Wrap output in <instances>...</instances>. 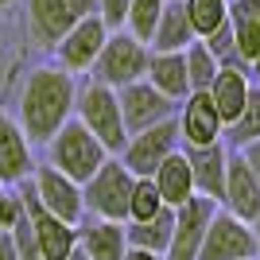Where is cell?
I'll return each instance as SVG.
<instances>
[{
	"instance_id": "obj_1",
	"label": "cell",
	"mask_w": 260,
	"mask_h": 260,
	"mask_svg": "<svg viewBox=\"0 0 260 260\" xmlns=\"http://www.w3.org/2000/svg\"><path fill=\"white\" fill-rule=\"evenodd\" d=\"M78 82L62 66H35L20 86V128L31 144H47L74 117Z\"/></svg>"
},
{
	"instance_id": "obj_2",
	"label": "cell",
	"mask_w": 260,
	"mask_h": 260,
	"mask_svg": "<svg viewBox=\"0 0 260 260\" xmlns=\"http://www.w3.org/2000/svg\"><path fill=\"white\" fill-rule=\"evenodd\" d=\"M43 148H47V163L58 167V171H62L66 179H74V183H86L89 175L109 159V152L101 148V140L78 117L66 120L62 128L43 144Z\"/></svg>"
},
{
	"instance_id": "obj_3",
	"label": "cell",
	"mask_w": 260,
	"mask_h": 260,
	"mask_svg": "<svg viewBox=\"0 0 260 260\" xmlns=\"http://www.w3.org/2000/svg\"><path fill=\"white\" fill-rule=\"evenodd\" d=\"M74 117L98 136L109 155H120V148L128 140V128H124V117H120L117 89L101 86V82H86L74 98Z\"/></svg>"
},
{
	"instance_id": "obj_4",
	"label": "cell",
	"mask_w": 260,
	"mask_h": 260,
	"mask_svg": "<svg viewBox=\"0 0 260 260\" xmlns=\"http://www.w3.org/2000/svg\"><path fill=\"white\" fill-rule=\"evenodd\" d=\"M148 54H152L148 43L136 39V35H128L124 27H120V31H109L101 54L93 58V66H89V82H101V86H109V89L140 82L144 70H148Z\"/></svg>"
},
{
	"instance_id": "obj_5",
	"label": "cell",
	"mask_w": 260,
	"mask_h": 260,
	"mask_svg": "<svg viewBox=\"0 0 260 260\" xmlns=\"http://www.w3.org/2000/svg\"><path fill=\"white\" fill-rule=\"evenodd\" d=\"M136 175L117 159L109 155L98 171L82 183V202H86V214L93 217H109V221H128V194Z\"/></svg>"
},
{
	"instance_id": "obj_6",
	"label": "cell",
	"mask_w": 260,
	"mask_h": 260,
	"mask_svg": "<svg viewBox=\"0 0 260 260\" xmlns=\"http://www.w3.org/2000/svg\"><path fill=\"white\" fill-rule=\"evenodd\" d=\"M89 12H98V0H27L23 20H27V39L43 51H54L78 20H86Z\"/></svg>"
},
{
	"instance_id": "obj_7",
	"label": "cell",
	"mask_w": 260,
	"mask_h": 260,
	"mask_svg": "<svg viewBox=\"0 0 260 260\" xmlns=\"http://www.w3.org/2000/svg\"><path fill=\"white\" fill-rule=\"evenodd\" d=\"M179 148H183V140H179V120L167 117V120H159V124H148V128L132 132L117 159L124 163L132 175H152L155 167L171 152H179Z\"/></svg>"
},
{
	"instance_id": "obj_8",
	"label": "cell",
	"mask_w": 260,
	"mask_h": 260,
	"mask_svg": "<svg viewBox=\"0 0 260 260\" xmlns=\"http://www.w3.org/2000/svg\"><path fill=\"white\" fill-rule=\"evenodd\" d=\"M198 260H260L256 256L252 225L217 206L214 217H210V225H206V237H202Z\"/></svg>"
},
{
	"instance_id": "obj_9",
	"label": "cell",
	"mask_w": 260,
	"mask_h": 260,
	"mask_svg": "<svg viewBox=\"0 0 260 260\" xmlns=\"http://www.w3.org/2000/svg\"><path fill=\"white\" fill-rule=\"evenodd\" d=\"M31 179V190H35V202L47 210V214L62 217L66 225H78L86 217V202H82V183L66 179L58 167L51 163H35V171L27 175Z\"/></svg>"
},
{
	"instance_id": "obj_10",
	"label": "cell",
	"mask_w": 260,
	"mask_h": 260,
	"mask_svg": "<svg viewBox=\"0 0 260 260\" xmlns=\"http://www.w3.org/2000/svg\"><path fill=\"white\" fill-rule=\"evenodd\" d=\"M109 39V23L101 20L98 12H89L86 20H78L70 31L54 43V58L62 66L66 74H89V66H93V58L101 54V47H105Z\"/></svg>"
},
{
	"instance_id": "obj_11",
	"label": "cell",
	"mask_w": 260,
	"mask_h": 260,
	"mask_svg": "<svg viewBox=\"0 0 260 260\" xmlns=\"http://www.w3.org/2000/svg\"><path fill=\"white\" fill-rule=\"evenodd\" d=\"M214 210H217V202L202 198V194L186 198L183 206H175V229H171L163 260H198V249H202V237H206Z\"/></svg>"
},
{
	"instance_id": "obj_12",
	"label": "cell",
	"mask_w": 260,
	"mask_h": 260,
	"mask_svg": "<svg viewBox=\"0 0 260 260\" xmlns=\"http://www.w3.org/2000/svg\"><path fill=\"white\" fill-rule=\"evenodd\" d=\"M175 120H179V140H183V148L225 140V120L217 117V105L210 101L206 89H190V93L179 101V109H175Z\"/></svg>"
},
{
	"instance_id": "obj_13",
	"label": "cell",
	"mask_w": 260,
	"mask_h": 260,
	"mask_svg": "<svg viewBox=\"0 0 260 260\" xmlns=\"http://www.w3.org/2000/svg\"><path fill=\"white\" fill-rule=\"evenodd\" d=\"M117 101H120V117H124L128 136H132V132H140V128H148V124H159V120L175 117V109H179V101L163 98L148 78L120 86L117 89Z\"/></svg>"
},
{
	"instance_id": "obj_14",
	"label": "cell",
	"mask_w": 260,
	"mask_h": 260,
	"mask_svg": "<svg viewBox=\"0 0 260 260\" xmlns=\"http://www.w3.org/2000/svg\"><path fill=\"white\" fill-rule=\"evenodd\" d=\"M221 210H229L241 221H256L260 217V183L249 171V163L241 159L237 148H229V167H225V190H221Z\"/></svg>"
},
{
	"instance_id": "obj_15",
	"label": "cell",
	"mask_w": 260,
	"mask_h": 260,
	"mask_svg": "<svg viewBox=\"0 0 260 260\" xmlns=\"http://www.w3.org/2000/svg\"><path fill=\"white\" fill-rule=\"evenodd\" d=\"M190 175H194V194L214 198L221 206V190H225V167H229V144H198V148H183Z\"/></svg>"
},
{
	"instance_id": "obj_16",
	"label": "cell",
	"mask_w": 260,
	"mask_h": 260,
	"mask_svg": "<svg viewBox=\"0 0 260 260\" xmlns=\"http://www.w3.org/2000/svg\"><path fill=\"white\" fill-rule=\"evenodd\" d=\"M124 221H109V217L86 214L78 221V252L86 260H124Z\"/></svg>"
},
{
	"instance_id": "obj_17",
	"label": "cell",
	"mask_w": 260,
	"mask_h": 260,
	"mask_svg": "<svg viewBox=\"0 0 260 260\" xmlns=\"http://www.w3.org/2000/svg\"><path fill=\"white\" fill-rule=\"evenodd\" d=\"M35 171V155H31V140L23 136L20 120H12L0 109V183L16 186L20 179Z\"/></svg>"
},
{
	"instance_id": "obj_18",
	"label": "cell",
	"mask_w": 260,
	"mask_h": 260,
	"mask_svg": "<svg viewBox=\"0 0 260 260\" xmlns=\"http://www.w3.org/2000/svg\"><path fill=\"white\" fill-rule=\"evenodd\" d=\"M144 78L159 89L163 98H171V101H183L186 93H190L183 51H152V54H148V70H144Z\"/></svg>"
},
{
	"instance_id": "obj_19",
	"label": "cell",
	"mask_w": 260,
	"mask_h": 260,
	"mask_svg": "<svg viewBox=\"0 0 260 260\" xmlns=\"http://www.w3.org/2000/svg\"><path fill=\"white\" fill-rule=\"evenodd\" d=\"M152 183H155V190H159L163 206H171V210L183 206L186 198H194V175H190V163H186L183 148L171 152L159 167H155V171H152Z\"/></svg>"
},
{
	"instance_id": "obj_20",
	"label": "cell",
	"mask_w": 260,
	"mask_h": 260,
	"mask_svg": "<svg viewBox=\"0 0 260 260\" xmlns=\"http://www.w3.org/2000/svg\"><path fill=\"white\" fill-rule=\"evenodd\" d=\"M198 35L190 27L183 12V0H167L159 12V20L152 27V39H148V51H186V47L194 43Z\"/></svg>"
},
{
	"instance_id": "obj_21",
	"label": "cell",
	"mask_w": 260,
	"mask_h": 260,
	"mask_svg": "<svg viewBox=\"0 0 260 260\" xmlns=\"http://www.w3.org/2000/svg\"><path fill=\"white\" fill-rule=\"evenodd\" d=\"M249 86H252V78L245 74V70H237V66H217V74H214V82H210V101L217 105V117L225 120H233L245 109V98H249Z\"/></svg>"
},
{
	"instance_id": "obj_22",
	"label": "cell",
	"mask_w": 260,
	"mask_h": 260,
	"mask_svg": "<svg viewBox=\"0 0 260 260\" xmlns=\"http://www.w3.org/2000/svg\"><path fill=\"white\" fill-rule=\"evenodd\" d=\"M229 27L237 39V54L252 74V62L260 58V0H229Z\"/></svg>"
},
{
	"instance_id": "obj_23",
	"label": "cell",
	"mask_w": 260,
	"mask_h": 260,
	"mask_svg": "<svg viewBox=\"0 0 260 260\" xmlns=\"http://www.w3.org/2000/svg\"><path fill=\"white\" fill-rule=\"evenodd\" d=\"M171 229H175V210L163 206L159 214L144 217V221H124V241L128 249H148V252H167V241H171Z\"/></svg>"
},
{
	"instance_id": "obj_24",
	"label": "cell",
	"mask_w": 260,
	"mask_h": 260,
	"mask_svg": "<svg viewBox=\"0 0 260 260\" xmlns=\"http://www.w3.org/2000/svg\"><path fill=\"white\" fill-rule=\"evenodd\" d=\"M225 136L233 148H245V144L260 140V82L249 86V98H245V109L225 124Z\"/></svg>"
},
{
	"instance_id": "obj_25",
	"label": "cell",
	"mask_w": 260,
	"mask_h": 260,
	"mask_svg": "<svg viewBox=\"0 0 260 260\" xmlns=\"http://www.w3.org/2000/svg\"><path fill=\"white\" fill-rule=\"evenodd\" d=\"M183 12L190 20V27H194V35L202 39V35L214 31L217 23L229 20V0H183Z\"/></svg>"
},
{
	"instance_id": "obj_26",
	"label": "cell",
	"mask_w": 260,
	"mask_h": 260,
	"mask_svg": "<svg viewBox=\"0 0 260 260\" xmlns=\"http://www.w3.org/2000/svg\"><path fill=\"white\" fill-rule=\"evenodd\" d=\"M183 58H186V82H190V89H210V82L217 74V58L206 51V43L194 39L183 51Z\"/></svg>"
},
{
	"instance_id": "obj_27",
	"label": "cell",
	"mask_w": 260,
	"mask_h": 260,
	"mask_svg": "<svg viewBox=\"0 0 260 260\" xmlns=\"http://www.w3.org/2000/svg\"><path fill=\"white\" fill-rule=\"evenodd\" d=\"M163 210V198L155 190L152 175H136V183H132V194H128V221H144V217H152Z\"/></svg>"
},
{
	"instance_id": "obj_28",
	"label": "cell",
	"mask_w": 260,
	"mask_h": 260,
	"mask_svg": "<svg viewBox=\"0 0 260 260\" xmlns=\"http://www.w3.org/2000/svg\"><path fill=\"white\" fill-rule=\"evenodd\" d=\"M167 0H128V16H124V31L136 35V39H152V27L159 20V12Z\"/></svg>"
},
{
	"instance_id": "obj_29",
	"label": "cell",
	"mask_w": 260,
	"mask_h": 260,
	"mask_svg": "<svg viewBox=\"0 0 260 260\" xmlns=\"http://www.w3.org/2000/svg\"><path fill=\"white\" fill-rule=\"evenodd\" d=\"M27 217V206H23V198L16 186H4L0 190V229H12L16 221H23Z\"/></svg>"
},
{
	"instance_id": "obj_30",
	"label": "cell",
	"mask_w": 260,
	"mask_h": 260,
	"mask_svg": "<svg viewBox=\"0 0 260 260\" xmlns=\"http://www.w3.org/2000/svg\"><path fill=\"white\" fill-rule=\"evenodd\" d=\"M12 241H16L20 260H43V256H39V245H35V233H31V221H27V217L12 225Z\"/></svg>"
},
{
	"instance_id": "obj_31",
	"label": "cell",
	"mask_w": 260,
	"mask_h": 260,
	"mask_svg": "<svg viewBox=\"0 0 260 260\" xmlns=\"http://www.w3.org/2000/svg\"><path fill=\"white\" fill-rule=\"evenodd\" d=\"M98 16L109 23V31H120L128 16V0H98Z\"/></svg>"
},
{
	"instance_id": "obj_32",
	"label": "cell",
	"mask_w": 260,
	"mask_h": 260,
	"mask_svg": "<svg viewBox=\"0 0 260 260\" xmlns=\"http://www.w3.org/2000/svg\"><path fill=\"white\" fill-rule=\"evenodd\" d=\"M241 152V159L249 163V171L256 175V183H260V140H252V144H245V148H237Z\"/></svg>"
},
{
	"instance_id": "obj_33",
	"label": "cell",
	"mask_w": 260,
	"mask_h": 260,
	"mask_svg": "<svg viewBox=\"0 0 260 260\" xmlns=\"http://www.w3.org/2000/svg\"><path fill=\"white\" fill-rule=\"evenodd\" d=\"M0 260H20L16 241H12V229H0Z\"/></svg>"
},
{
	"instance_id": "obj_34",
	"label": "cell",
	"mask_w": 260,
	"mask_h": 260,
	"mask_svg": "<svg viewBox=\"0 0 260 260\" xmlns=\"http://www.w3.org/2000/svg\"><path fill=\"white\" fill-rule=\"evenodd\" d=\"M124 260H163L159 252H148V249H124Z\"/></svg>"
},
{
	"instance_id": "obj_35",
	"label": "cell",
	"mask_w": 260,
	"mask_h": 260,
	"mask_svg": "<svg viewBox=\"0 0 260 260\" xmlns=\"http://www.w3.org/2000/svg\"><path fill=\"white\" fill-rule=\"evenodd\" d=\"M252 237H256V256H260V217L252 221Z\"/></svg>"
},
{
	"instance_id": "obj_36",
	"label": "cell",
	"mask_w": 260,
	"mask_h": 260,
	"mask_svg": "<svg viewBox=\"0 0 260 260\" xmlns=\"http://www.w3.org/2000/svg\"><path fill=\"white\" fill-rule=\"evenodd\" d=\"M12 4H16V0H0V12H4V8H12Z\"/></svg>"
},
{
	"instance_id": "obj_37",
	"label": "cell",
	"mask_w": 260,
	"mask_h": 260,
	"mask_svg": "<svg viewBox=\"0 0 260 260\" xmlns=\"http://www.w3.org/2000/svg\"><path fill=\"white\" fill-rule=\"evenodd\" d=\"M70 260H86V256H82V252H78V249H74V252H70Z\"/></svg>"
},
{
	"instance_id": "obj_38",
	"label": "cell",
	"mask_w": 260,
	"mask_h": 260,
	"mask_svg": "<svg viewBox=\"0 0 260 260\" xmlns=\"http://www.w3.org/2000/svg\"><path fill=\"white\" fill-rule=\"evenodd\" d=\"M0 190H4V183H0Z\"/></svg>"
}]
</instances>
